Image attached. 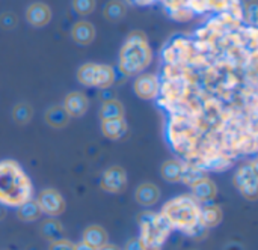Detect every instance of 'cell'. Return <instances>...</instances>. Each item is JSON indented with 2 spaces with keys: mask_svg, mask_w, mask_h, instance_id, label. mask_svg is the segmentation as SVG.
Listing matches in <instances>:
<instances>
[{
  "mask_svg": "<svg viewBox=\"0 0 258 250\" xmlns=\"http://www.w3.org/2000/svg\"><path fill=\"white\" fill-rule=\"evenodd\" d=\"M107 240H109V235H107L106 229L98 225L88 226L83 232V243L92 246L94 249H100L101 246H104L107 243Z\"/></svg>",
  "mask_w": 258,
  "mask_h": 250,
  "instance_id": "obj_14",
  "label": "cell"
},
{
  "mask_svg": "<svg viewBox=\"0 0 258 250\" xmlns=\"http://www.w3.org/2000/svg\"><path fill=\"white\" fill-rule=\"evenodd\" d=\"M71 38L80 45H89L95 38V27L89 21H77L71 29Z\"/></svg>",
  "mask_w": 258,
  "mask_h": 250,
  "instance_id": "obj_11",
  "label": "cell"
},
{
  "mask_svg": "<svg viewBox=\"0 0 258 250\" xmlns=\"http://www.w3.org/2000/svg\"><path fill=\"white\" fill-rule=\"evenodd\" d=\"M74 250H97L94 249L92 246H89V244H86V243H79V244H74Z\"/></svg>",
  "mask_w": 258,
  "mask_h": 250,
  "instance_id": "obj_34",
  "label": "cell"
},
{
  "mask_svg": "<svg viewBox=\"0 0 258 250\" xmlns=\"http://www.w3.org/2000/svg\"><path fill=\"white\" fill-rule=\"evenodd\" d=\"M257 166H255V163H251V164L242 166V168L236 172L233 183H234V186H236L237 189H242L243 186H246V184H249V183H252V181H257Z\"/></svg>",
  "mask_w": 258,
  "mask_h": 250,
  "instance_id": "obj_20",
  "label": "cell"
},
{
  "mask_svg": "<svg viewBox=\"0 0 258 250\" xmlns=\"http://www.w3.org/2000/svg\"><path fill=\"white\" fill-rule=\"evenodd\" d=\"M48 250H74V244L68 240H59V241H53L50 243Z\"/></svg>",
  "mask_w": 258,
  "mask_h": 250,
  "instance_id": "obj_31",
  "label": "cell"
},
{
  "mask_svg": "<svg viewBox=\"0 0 258 250\" xmlns=\"http://www.w3.org/2000/svg\"><path fill=\"white\" fill-rule=\"evenodd\" d=\"M183 169H184V166L180 161L168 160L162 164L160 174H162L163 180L168 183H180L181 177H183Z\"/></svg>",
  "mask_w": 258,
  "mask_h": 250,
  "instance_id": "obj_19",
  "label": "cell"
},
{
  "mask_svg": "<svg viewBox=\"0 0 258 250\" xmlns=\"http://www.w3.org/2000/svg\"><path fill=\"white\" fill-rule=\"evenodd\" d=\"M26 20L33 27H44L51 20V9L42 2L32 3L26 11Z\"/></svg>",
  "mask_w": 258,
  "mask_h": 250,
  "instance_id": "obj_8",
  "label": "cell"
},
{
  "mask_svg": "<svg viewBox=\"0 0 258 250\" xmlns=\"http://www.w3.org/2000/svg\"><path fill=\"white\" fill-rule=\"evenodd\" d=\"M5 217H6V211H5V210H3V207L0 205V220H3Z\"/></svg>",
  "mask_w": 258,
  "mask_h": 250,
  "instance_id": "obj_36",
  "label": "cell"
},
{
  "mask_svg": "<svg viewBox=\"0 0 258 250\" xmlns=\"http://www.w3.org/2000/svg\"><path fill=\"white\" fill-rule=\"evenodd\" d=\"M17 217L23 222H35L41 217V210L36 201H26L20 207H17Z\"/></svg>",
  "mask_w": 258,
  "mask_h": 250,
  "instance_id": "obj_21",
  "label": "cell"
},
{
  "mask_svg": "<svg viewBox=\"0 0 258 250\" xmlns=\"http://www.w3.org/2000/svg\"><path fill=\"white\" fill-rule=\"evenodd\" d=\"M153 59L148 38L142 30H133L128 33L121 51H119V71L125 75H135L144 71Z\"/></svg>",
  "mask_w": 258,
  "mask_h": 250,
  "instance_id": "obj_2",
  "label": "cell"
},
{
  "mask_svg": "<svg viewBox=\"0 0 258 250\" xmlns=\"http://www.w3.org/2000/svg\"><path fill=\"white\" fill-rule=\"evenodd\" d=\"M138 222L141 225L139 241L144 250H160L172 229L168 220L162 214L144 211Z\"/></svg>",
  "mask_w": 258,
  "mask_h": 250,
  "instance_id": "obj_4",
  "label": "cell"
},
{
  "mask_svg": "<svg viewBox=\"0 0 258 250\" xmlns=\"http://www.w3.org/2000/svg\"><path fill=\"white\" fill-rule=\"evenodd\" d=\"M101 189L107 193H121L127 187V174L119 166H112L104 171L100 183Z\"/></svg>",
  "mask_w": 258,
  "mask_h": 250,
  "instance_id": "obj_6",
  "label": "cell"
},
{
  "mask_svg": "<svg viewBox=\"0 0 258 250\" xmlns=\"http://www.w3.org/2000/svg\"><path fill=\"white\" fill-rule=\"evenodd\" d=\"M200 202L192 195H180L168 201L160 214L168 220L171 228L187 232L200 223Z\"/></svg>",
  "mask_w": 258,
  "mask_h": 250,
  "instance_id": "obj_3",
  "label": "cell"
},
{
  "mask_svg": "<svg viewBox=\"0 0 258 250\" xmlns=\"http://www.w3.org/2000/svg\"><path fill=\"white\" fill-rule=\"evenodd\" d=\"M127 122L124 118L119 119H110V121H101V133L110 139V140H118L125 136L127 133Z\"/></svg>",
  "mask_w": 258,
  "mask_h": 250,
  "instance_id": "obj_12",
  "label": "cell"
},
{
  "mask_svg": "<svg viewBox=\"0 0 258 250\" xmlns=\"http://www.w3.org/2000/svg\"><path fill=\"white\" fill-rule=\"evenodd\" d=\"M240 190V193L246 198V199H249V201H255L258 196V184L257 181H252V183H249V184H246V186H243L242 189H239Z\"/></svg>",
  "mask_w": 258,
  "mask_h": 250,
  "instance_id": "obj_28",
  "label": "cell"
},
{
  "mask_svg": "<svg viewBox=\"0 0 258 250\" xmlns=\"http://www.w3.org/2000/svg\"><path fill=\"white\" fill-rule=\"evenodd\" d=\"M95 0H73V9L79 15H89L95 9Z\"/></svg>",
  "mask_w": 258,
  "mask_h": 250,
  "instance_id": "obj_27",
  "label": "cell"
},
{
  "mask_svg": "<svg viewBox=\"0 0 258 250\" xmlns=\"http://www.w3.org/2000/svg\"><path fill=\"white\" fill-rule=\"evenodd\" d=\"M135 94L142 100H153L160 92V81L154 74H142L133 85Z\"/></svg>",
  "mask_w": 258,
  "mask_h": 250,
  "instance_id": "obj_7",
  "label": "cell"
},
{
  "mask_svg": "<svg viewBox=\"0 0 258 250\" xmlns=\"http://www.w3.org/2000/svg\"><path fill=\"white\" fill-rule=\"evenodd\" d=\"M222 219H224V214H222V210L218 205H206V207L201 208L200 223L203 226H206L207 229L218 226L222 222Z\"/></svg>",
  "mask_w": 258,
  "mask_h": 250,
  "instance_id": "obj_16",
  "label": "cell"
},
{
  "mask_svg": "<svg viewBox=\"0 0 258 250\" xmlns=\"http://www.w3.org/2000/svg\"><path fill=\"white\" fill-rule=\"evenodd\" d=\"M97 250H121L118 246H115V244H109V243H106L104 246H101L100 249Z\"/></svg>",
  "mask_w": 258,
  "mask_h": 250,
  "instance_id": "obj_35",
  "label": "cell"
},
{
  "mask_svg": "<svg viewBox=\"0 0 258 250\" xmlns=\"http://www.w3.org/2000/svg\"><path fill=\"white\" fill-rule=\"evenodd\" d=\"M32 116H33V110H32V106L27 103H20L12 109V118L20 125L27 124L32 119Z\"/></svg>",
  "mask_w": 258,
  "mask_h": 250,
  "instance_id": "obj_26",
  "label": "cell"
},
{
  "mask_svg": "<svg viewBox=\"0 0 258 250\" xmlns=\"http://www.w3.org/2000/svg\"><path fill=\"white\" fill-rule=\"evenodd\" d=\"M97 71H98V63H85L79 68L77 71V78L83 86H95L97 81Z\"/></svg>",
  "mask_w": 258,
  "mask_h": 250,
  "instance_id": "obj_23",
  "label": "cell"
},
{
  "mask_svg": "<svg viewBox=\"0 0 258 250\" xmlns=\"http://www.w3.org/2000/svg\"><path fill=\"white\" fill-rule=\"evenodd\" d=\"M216 193H218V187H216V184H215L212 180H209V178L200 181L198 184H195V186L192 187V196H194L198 202H209V201L215 199Z\"/></svg>",
  "mask_w": 258,
  "mask_h": 250,
  "instance_id": "obj_13",
  "label": "cell"
},
{
  "mask_svg": "<svg viewBox=\"0 0 258 250\" xmlns=\"http://www.w3.org/2000/svg\"><path fill=\"white\" fill-rule=\"evenodd\" d=\"M206 178H207V174L203 169H200L197 166H184L181 183H184L189 187H194L195 184H198L200 181H203Z\"/></svg>",
  "mask_w": 258,
  "mask_h": 250,
  "instance_id": "obj_25",
  "label": "cell"
},
{
  "mask_svg": "<svg viewBox=\"0 0 258 250\" xmlns=\"http://www.w3.org/2000/svg\"><path fill=\"white\" fill-rule=\"evenodd\" d=\"M135 199L142 207H151L160 199V190L153 183H144L141 184L135 192Z\"/></svg>",
  "mask_w": 258,
  "mask_h": 250,
  "instance_id": "obj_10",
  "label": "cell"
},
{
  "mask_svg": "<svg viewBox=\"0 0 258 250\" xmlns=\"http://www.w3.org/2000/svg\"><path fill=\"white\" fill-rule=\"evenodd\" d=\"M36 204L41 210V213L56 217L65 211V201L62 195L54 189H45L38 195Z\"/></svg>",
  "mask_w": 258,
  "mask_h": 250,
  "instance_id": "obj_5",
  "label": "cell"
},
{
  "mask_svg": "<svg viewBox=\"0 0 258 250\" xmlns=\"http://www.w3.org/2000/svg\"><path fill=\"white\" fill-rule=\"evenodd\" d=\"M187 235H190L194 240H203L206 235H207V228L206 226H203L201 223H198L195 228H192L190 231H187L186 232Z\"/></svg>",
  "mask_w": 258,
  "mask_h": 250,
  "instance_id": "obj_30",
  "label": "cell"
},
{
  "mask_svg": "<svg viewBox=\"0 0 258 250\" xmlns=\"http://www.w3.org/2000/svg\"><path fill=\"white\" fill-rule=\"evenodd\" d=\"M125 250H144V247H142V244H141L139 238H132V240H128V241H127V244H125Z\"/></svg>",
  "mask_w": 258,
  "mask_h": 250,
  "instance_id": "obj_33",
  "label": "cell"
},
{
  "mask_svg": "<svg viewBox=\"0 0 258 250\" xmlns=\"http://www.w3.org/2000/svg\"><path fill=\"white\" fill-rule=\"evenodd\" d=\"M127 14V9H125V5L119 0H110L106 6H104V11H103V15L107 21H112V23H116V21H121Z\"/></svg>",
  "mask_w": 258,
  "mask_h": 250,
  "instance_id": "obj_22",
  "label": "cell"
},
{
  "mask_svg": "<svg viewBox=\"0 0 258 250\" xmlns=\"http://www.w3.org/2000/svg\"><path fill=\"white\" fill-rule=\"evenodd\" d=\"M41 235L48 240L50 243L53 241H59V240H63L65 238V231L60 225V222L54 220V219H47L42 222L41 225V229H39Z\"/></svg>",
  "mask_w": 258,
  "mask_h": 250,
  "instance_id": "obj_17",
  "label": "cell"
},
{
  "mask_svg": "<svg viewBox=\"0 0 258 250\" xmlns=\"http://www.w3.org/2000/svg\"><path fill=\"white\" fill-rule=\"evenodd\" d=\"M115 81V71L109 65H100L98 63V71H97V81L95 86L100 89H107L112 86Z\"/></svg>",
  "mask_w": 258,
  "mask_h": 250,
  "instance_id": "obj_24",
  "label": "cell"
},
{
  "mask_svg": "<svg viewBox=\"0 0 258 250\" xmlns=\"http://www.w3.org/2000/svg\"><path fill=\"white\" fill-rule=\"evenodd\" d=\"M17 17L12 12H5L0 15V26L3 29H14L17 26Z\"/></svg>",
  "mask_w": 258,
  "mask_h": 250,
  "instance_id": "obj_29",
  "label": "cell"
},
{
  "mask_svg": "<svg viewBox=\"0 0 258 250\" xmlns=\"http://www.w3.org/2000/svg\"><path fill=\"white\" fill-rule=\"evenodd\" d=\"M32 183L21 166L14 160L0 161V204L20 207L32 199Z\"/></svg>",
  "mask_w": 258,
  "mask_h": 250,
  "instance_id": "obj_1",
  "label": "cell"
},
{
  "mask_svg": "<svg viewBox=\"0 0 258 250\" xmlns=\"http://www.w3.org/2000/svg\"><path fill=\"white\" fill-rule=\"evenodd\" d=\"M246 18L255 24L257 23V2L255 0H251L248 5H246Z\"/></svg>",
  "mask_w": 258,
  "mask_h": 250,
  "instance_id": "obj_32",
  "label": "cell"
},
{
  "mask_svg": "<svg viewBox=\"0 0 258 250\" xmlns=\"http://www.w3.org/2000/svg\"><path fill=\"white\" fill-rule=\"evenodd\" d=\"M125 115V109L122 106L121 101L118 100H107L101 104V109H100V118L101 121H110V119H119V118H124Z\"/></svg>",
  "mask_w": 258,
  "mask_h": 250,
  "instance_id": "obj_18",
  "label": "cell"
},
{
  "mask_svg": "<svg viewBox=\"0 0 258 250\" xmlns=\"http://www.w3.org/2000/svg\"><path fill=\"white\" fill-rule=\"evenodd\" d=\"M45 122L51 127V128H63L68 125L70 122V115L67 113V110L62 106H51L47 109L45 112Z\"/></svg>",
  "mask_w": 258,
  "mask_h": 250,
  "instance_id": "obj_15",
  "label": "cell"
},
{
  "mask_svg": "<svg viewBox=\"0 0 258 250\" xmlns=\"http://www.w3.org/2000/svg\"><path fill=\"white\" fill-rule=\"evenodd\" d=\"M88 98L82 92H71L65 97L62 107L67 110L70 118H80L88 110Z\"/></svg>",
  "mask_w": 258,
  "mask_h": 250,
  "instance_id": "obj_9",
  "label": "cell"
}]
</instances>
